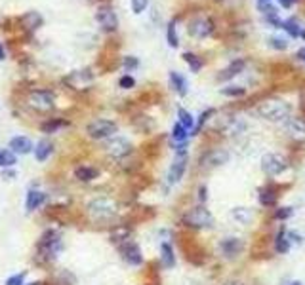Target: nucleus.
<instances>
[{
	"mask_svg": "<svg viewBox=\"0 0 305 285\" xmlns=\"http://www.w3.org/2000/svg\"><path fill=\"white\" fill-rule=\"evenodd\" d=\"M290 112H292V106L284 99L271 97V99H265L258 105V114L269 122H284L286 118H290Z\"/></svg>",
	"mask_w": 305,
	"mask_h": 285,
	"instance_id": "1",
	"label": "nucleus"
},
{
	"mask_svg": "<svg viewBox=\"0 0 305 285\" xmlns=\"http://www.w3.org/2000/svg\"><path fill=\"white\" fill-rule=\"evenodd\" d=\"M86 209L92 219H96V221H109V219H113L119 213V205H117V201L113 200V198L98 196V198L90 200Z\"/></svg>",
	"mask_w": 305,
	"mask_h": 285,
	"instance_id": "2",
	"label": "nucleus"
},
{
	"mask_svg": "<svg viewBox=\"0 0 305 285\" xmlns=\"http://www.w3.org/2000/svg\"><path fill=\"white\" fill-rule=\"evenodd\" d=\"M212 222H214V217H212V213L208 211L202 203L191 207V209L183 215V224L189 226V228H196V230H198V228H210Z\"/></svg>",
	"mask_w": 305,
	"mask_h": 285,
	"instance_id": "3",
	"label": "nucleus"
},
{
	"mask_svg": "<svg viewBox=\"0 0 305 285\" xmlns=\"http://www.w3.org/2000/svg\"><path fill=\"white\" fill-rule=\"evenodd\" d=\"M262 169L267 177H279L288 169V160L281 152H267L262 158Z\"/></svg>",
	"mask_w": 305,
	"mask_h": 285,
	"instance_id": "4",
	"label": "nucleus"
},
{
	"mask_svg": "<svg viewBox=\"0 0 305 285\" xmlns=\"http://www.w3.org/2000/svg\"><path fill=\"white\" fill-rule=\"evenodd\" d=\"M187 169V147L183 145H177V152H175V158L172 162V166L168 169V185H175L183 179V173Z\"/></svg>",
	"mask_w": 305,
	"mask_h": 285,
	"instance_id": "5",
	"label": "nucleus"
},
{
	"mask_svg": "<svg viewBox=\"0 0 305 285\" xmlns=\"http://www.w3.org/2000/svg\"><path fill=\"white\" fill-rule=\"evenodd\" d=\"M61 249H63V242H61L59 234L55 232L46 234L38 243V253L42 255L46 261H54L55 257L61 253Z\"/></svg>",
	"mask_w": 305,
	"mask_h": 285,
	"instance_id": "6",
	"label": "nucleus"
},
{
	"mask_svg": "<svg viewBox=\"0 0 305 285\" xmlns=\"http://www.w3.org/2000/svg\"><path fill=\"white\" fill-rule=\"evenodd\" d=\"M27 103L31 108L38 110V112H48L55 106V97L52 92H46V90H34L27 97Z\"/></svg>",
	"mask_w": 305,
	"mask_h": 285,
	"instance_id": "7",
	"label": "nucleus"
},
{
	"mask_svg": "<svg viewBox=\"0 0 305 285\" xmlns=\"http://www.w3.org/2000/svg\"><path fill=\"white\" fill-rule=\"evenodd\" d=\"M218 249L221 257L225 259H237L242 251H244V240L237 238V236H227V238H221L218 243Z\"/></svg>",
	"mask_w": 305,
	"mask_h": 285,
	"instance_id": "8",
	"label": "nucleus"
},
{
	"mask_svg": "<svg viewBox=\"0 0 305 285\" xmlns=\"http://www.w3.org/2000/svg\"><path fill=\"white\" fill-rule=\"evenodd\" d=\"M117 129L119 126L115 124V122H111V120H94V122H90L86 127L88 135L92 139H105V137H111L113 133H117Z\"/></svg>",
	"mask_w": 305,
	"mask_h": 285,
	"instance_id": "9",
	"label": "nucleus"
},
{
	"mask_svg": "<svg viewBox=\"0 0 305 285\" xmlns=\"http://www.w3.org/2000/svg\"><path fill=\"white\" fill-rule=\"evenodd\" d=\"M283 131L292 141H305V120L302 118H286L283 122Z\"/></svg>",
	"mask_w": 305,
	"mask_h": 285,
	"instance_id": "10",
	"label": "nucleus"
},
{
	"mask_svg": "<svg viewBox=\"0 0 305 285\" xmlns=\"http://www.w3.org/2000/svg\"><path fill=\"white\" fill-rule=\"evenodd\" d=\"M214 32V21L210 17H195L189 23V34L195 38H206Z\"/></svg>",
	"mask_w": 305,
	"mask_h": 285,
	"instance_id": "11",
	"label": "nucleus"
},
{
	"mask_svg": "<svg viewBox=\"0 0 305 285\" xmlns=\"http://www.w3.org/2000/svg\"><path fill=\"white\" fill-rule=\"evenodd\" d=\"M227 162H229V152L227 150H223V148H214V150L206 152L204 158L200 160L202 168H206V169L219 168V166H223V164H227Z\"/></svg>",
	"mask_w": 305,
	"mask_h": 285,
	"instance_id": "12",
	"label": "nucleus"
},
{
	"mask_svg": "<svg viewBox=\"0 0 305 285\" xmlns=\"http://www.w3.org/2000/svg\"><path fill=\"white\" fill-rule=\"evenodd\" d=\"M96 19H98V23L105 31H115L119 27V17H117V13L109 6H101L98 13H96Z\"/></svg>",
	"mask_w": 305,
	"mask_h": 285,
	"instance_id": "13",
	"label": "nucleus"
},
{
	"mask_svg": "<svg viewBox=\"0 0 305 285\" xmlns=\"http://www.w3.org/2000/svg\"><path fill=\"white\" fill-rule=\"evenodd\" d=\"M120 251H122V259H124L128 264H132V266H140V264L143 263L142 249L138 247V243H134V242H130V240H128V242L122 243Z\"/></svg>",
	"mask_w": 305,
	"mask_h": 285,
	"instance_id": "14",
	"label": "nucleus"
},
{
	"mask_svg": "<svg viewBox=\"0 0 305 285\" xmlns=\"http://www.w3.org/2000/svg\"><path fill=\"white\" fill-rule=\"evenodd\" d=\"M105 148H107V152H109L113 158H124V156H128L132 152L130 141H126V139H122V137L111 139Z\"/></svg>",
	"mask_w": 305,
	"mask_h": 285,
	"instance_id": "15",
	"label": "nucleus"
},
{
	"mask_svg": "<svg viewBox=\"0 0 305 285\" xmlns=\"http://www.w3.org/2000/svg\"><path fill=\"white\" fill-rule=\"evenodd\" d=\"M258 200L263 207H275L277 201H279V190L273 185H265L263 189H260V194H258Z\"/></svg>",
	"mask_w": 305,
	"mask_h": 285,
	"instance_id": "16",
	"label": "nucleus"
},
{
	"mask_svg": "<svg viewBox=\"0 0 305 285\" xmlns=\"http://www.w3.org/2000/svg\"><path fill=\"white\" fill-rule=\"evenodd\" d=\"M231 219L237 222V224L248 226L254 221V211H252L250 207H233L231 209Z\"/></svg>",
	"mask_w": 305,
	"mask_h": 285,
	"instance_id": "17",
	"label": "nucleus"
},
{
	"mask_svg": "<svg viewBox=\"0 0 305 285\" xmlns=\"http://www.w3.org/2000/svg\"><path fill=\"white\" fill-rule=\"evenodd\" d=\"M10 148L13 154H27V152H31L33 143L27 137H13L10 141Z\"/></svg>",
	"mask_w": 305,
	"mask_h": 285,
	"instance_id": "18",
	"label": "nucleus"
},
{
	"mask_svg": "<svg viewBox=\"0 0 305 285\" xmlns=\"http://www.w3.org/2000/svg\"><path fill=\"white\" fill-rule=\"evenodd\" d=\"M275 251L281 255L290 251V238H288V232L284 228H281L279 234H277V238H275Z\"/></svg>",
	"mask_w": 305,
	"mask_h": 285,
	"instance_id": "19",
	"label": "nucleus"
},
{
	"mask_svg": "<svg viewBox=\"0 0 305 285\" xmlns=\"http://www.w3.org/2000/svg\"><path fill=\"white\" fill-rule=\"evenodd\" d=\"M160 261H162V266L164 268H172L175 264V255H174V249L172 245L168 242H164L160 245Z\"/></svg>",
	"mask_w": 305,
	"mask_h": 285,
	"instance_id": "20",
	"label": "nucleus"
},
{
	"mask_svg": "<svg viewBox=\"0 0 305 285\" xmlns=\"http://www.w3.org/2000/svg\"><path fill=\"white\" fill-rule=\"evenodd\" d=\"M242 69H244V59H235V61L229 65L225 71H221V74H219L218 78L219 80H231V78L237 76Z\"/></svg>",
	"mask_w": 305,
	"mask_h": 285,
	"instance_id": "21",
	"label": "nucleus"
},
{
	"mask_svg": "<svg viewBox=\"0 0 305 285\" xmlns=\"http://www.w3.org/2000/svg\"><path fill=\"white\" fill-rule=\"evenodd\" d=\"M21 23L25 29L34 31V29H38V27L42 25V17H40V13H36V11H29V13H25L21 17Z\"/></svg>",
	"mask_w": 305,
	"mask_h": 285,
	"instance_id": "22",
	"label": "nucleus"
},
{
	"mask_svg": "<svg viewBox=\"0 0 305 285\" xmlns=\"http://www.w3.org/2000/svg\"><path fill=\"white\" fill-rule=\"evenodd\" d=\"M44 200H46V194L38 192V190H31V192L27 194V209H29V211L38 209V207L44 203Z\"/></svg>",
	"mask_w": 305,
	"mask_h": 285,
	"instance_id": "23",
	"label": "nucleus"
},
{
	"mask_svg": "<svg viewBox=\"0 0 305 285\" xmlns=\"http://www.w3.org/2000/svg\"><path fill=\"white\" fill-rule=\"evenodd\" d=\"M170 84H172V88H174L179 95L187 94V80L179 73H175V71L170 73Z\"/></svg>",
	"mask_w": 305,
	"mask_h": 285,
	"instance_id": "24",
	"label": "nucleus"
},
{
	"mask_svg": "<svg viewBox=\"0 0 305 285\" xmlns=\"http://www.w3.org/2000/svg\"><path fill=\"white\" fill-rule=\"evenodd\" d=\"M52 154V143L50 141H40L36 147H34V158L38 160V162H44V160H48V156Z\"/></svg>",
	"mask_w": 305,
	"mask_h": 285,
	"instance_id": "25",
	"label": "nucleus"
},
{
	"mask_svg": "<svg viewBox=\"0 0 305 285\" xmlns=\"http://www.w3.org/2000/svg\"><path fill=\"white\" fill-rule=\"evenodd\" d=\"M177 118H179V124L185 127L187 131L195 129V118L191 112H187L185 108H177Z\"/></svg>",
	"mask_w": 305,
	"mask_h": 285,
	"instance_id": "26",
	"label": "nucleus"
},
{
	"mask_svg": "<svg viewBox=\"0 0 305 285\" xmlns=\"http://www.w3.org/2000/svg\"><path fill=\"white\" fill-rule=\"evenodd\" d=\"M281 29H284V31L292 36V38L302 36V27L298 25V21H296V19H286V21H283V23H281Z\"/></svg>",
	"mask_w": 305,
	"mask_h": 285,
	"instance_id": "27",
	"label": "nucleus"
},
{
	"mask_svg": "<svg viewBox=\"0 0 305 285\" xmlns=\"http://www.w3.org/2000/svg\"><path fill=\"white\" fill-rule=\"evenodd\" d=\"M183 59H185L187 63H189V67H191V71L193 73H198L200 69H202V59L198 57V55H195V53H191V52H185L183 53Z\"/></svg>",
	"mask_w": 305,
	"mask_h": 285,
	"instance_id": "28",
	"label": "nucleus"
},
{
	"mask_svg": "<svg viewBox=\"0 0 305 285\" xmlns=\"http://www.w3.org/2000/svg\"><path fill=\"white\" fill-rule=\"evenodd\" d=\"M75 175H76V179H78V181H84V183H88V181L96 179L98 171H96L94 168H78Z\"/></svg>",
	"mask_w": 305,
	"mask_h": 285,
	"instance_id": "29",
	"label": "nucleus"
},
{
	"mask_svg": "<svg viewBox=\"0 0 305 285\" xmlns=\"http://www.w3.org/2000/svg\"><path fill=\"white\" fill-rule=\"evenodd\" d=\"M187 135H189V133H187V129L181 126L179 122H177V124L174 126V129H172V139H174V141H177V145H183V143L187 141Z\"/></svg>",
	"mask_w": 305,
	"mask_h": 285,
	"instance_id": "30",
	"label": "nucleus"
},
{
	"mask_svg": "<svg viewBox=\"0 0 305 285\" xmlns=\"http://www.w3.org/2000/svg\"><path fill=\"white\" fill-rule=\"evenodd\" d=\"M15 164V154L11 150H0V168H10Z\"/></svg>",
	"mask_w": 305,
	"mask_h": 285,
	"instance_id": "31",
	"label": "nucleus"
},
{
	"mask_svg": "<svg viewBox=\"0 0 305 285\" xmlns=\"http://www.w3.org/2000/svg\"><path fill=\"white\" fill-rule=\"evenodd\" d=\"M221 94L227 95V97H242L246 94V90L240 86H227V88H221Z\"/></svg>",
	"mask_w": 305,
	"mask_h": 285,
	"instance_id": "32",
	"label": "nucleus"
},
{
	"mask_svg": "<svg viewBox=\"0 0 305 285\" xmlns=\"http://www.w3.org/2000/svg\"><path fill=\"white\" fill-rule=\"evenodd\" d=\"M292 213H294V209H292L290 205H286V207H277L273 217H275L277 221H286V219H290V217H292Z\"/></svg>",
	"mask_w": 305,
	"mask_h": 285,
	"instance_id": "33",
	"label": "nucleus"
},
{
	"mask_svg": "<svg viewBox=\"0 0 305 285\" xmlns=\"http://www.w3.org/2000/svg\"><path fill=\"white\" fill-rule=\"evenodd\" d=\"M168 44L172 46V48H177L179 46V40H177V32H175V21H170L168 25Z\"/></svg>",
	"mask_w": 305,
	"mask_h": 285,
	"instance_id": "34",
	"label": "nucleus"
},
{
	"mask_svg": "<svg viewBox=\"0 0 305 285\" xmlns=\"http://www.w3.org/2000/svg\"><path fill=\"white\" fill-rule=\"evenodd\" d=\"M65 126V122H61V120H54V122H46L42 126V131H46V133H54V131H57L59 127Z\"/></svg>",
	"mask_w": 305,
	"mask_h": 285,
	"instance_id": "35",
	"label": "nucleus"
},
{
	"mask_svg": "<svg viewBox=\"0 0 305 285\" xmlns=\"http://www.w3.org/2000/svg\"><path fill=\"white\" fill-rule=\"evenodd\" d=\"M212 114H214V108H210V110H204V112L200 114V118H198V122H196V126H195V133L202 129V126L206 124V120H210V116H212Z\"/></svg>",
	"mask_w": 305,
	"mask_h": 285,
	"instance_id": "36",
	"label": "nucleus"
},
{
	"mask_svg": "<svg viewBox=\"0 0 305 285\" xmlns=\"http://www.w3.org/2000/svg\"><path fill=\"white\" fill-rule=\"evenodd\" d=\"M147 4H149V0H132V10H134V13H142L147 8Z\"/></svg>",
	"mask_w": 305,
	"mask_h": 285,
	"instance_id": "37",
	"label": "nucleus"
},
{
	"mask_svg": "<svg viewBox=\"0 0 305 285\" xmlns=\"http://www.w3.org/2000/svg\"><path fill=\"white\" fill-rule=\"evenodd\" d=\"M119 86L120 88H124V90H130V88L136 86V80L132 78L130 74H126V76H122V78L119 80Z\"/></svg>",
	"mask_w": 305,
	"mask_h": 285,
	"instance_id": "38",
	"label": "nucleus"
},
{
	"mask_svg": "<svg viewBox=\"0 0 305 285\" xmlns=\"http://www.w3.org/2000/svg\"><path fill=\"white\" fill-rule=\"evenodd\" d=\"M138 59L136 57H132V55H128V57H124V69H126V73H130V71H134L136 67H138Z\"/></svg>",
	"mask_w": 305,
	"mask_h": 285,
	"instance_id": "39",
	"label": "nucleus"
},
{
	"mask_svg": "<svg viewBox=\"0 0 305 285\" xmlns=\"http://www.w3.org/2000/svg\"><path fill=\"white\" fill-rule=\"evenodd\" d=\"M23 280H25V272L8 278V280H6V285H23Z\"/></svg>",
	"mask_w": 305,
	"mask_h": 285,
	"instance_id": "40",
	"label": "nucleus"
},
{
	"mask_svg": "<svg viewBox=\"0 0 305 285\" xmlns=\"http://www.w3.org/2000/svg\"><path fill=\"white\" fill-rule=\"evenodd\" d=\"M269 42H271V46H273V48H277V50H286V46H288L283 38H271Z\"/></svg>",
	"mask_w": 305,
	"mask_h": 285,
	"instance_id": "41",
	"label": "nucleus"
},
{
	"mask_svg": "<svg viewBox=\"0 0 305 285\" xmlns=\"http://www.w3.org/2000/svg\"><path fill=\"white\" fill-rule=\"evenodd\" d=\"M206 192H208L206 187H200V189H198V200H200V203H204V201H206V198H208Z\"/></svg>",
	"mask_w": 305,
	"mask_h": 285,
	"instance_id": "42",
	"label": "nucleus"
},
{
	"mask_svg": "<svg viewBox=\"0 0 305 285\" xmlns=\"http://www.w3.org/2000/svg\"><path fill=\"white\" fill-rule=\"evenodd\" d=\"M223 285H246L242 280H237V278H231L227 282H223Z\"/></svg>",
	"mask_w": 305,
	"mask_h": 285,
	"instance_id": "43",
	"label": "nucleus"
},
{
	"mask_svg": "<svg viewBox=\"0 0 305 285\" xmlns=\"http://www.w3.org/2000/svg\"><path fill=\"white\" fill-rule=\"evenodd\" d=\"M296 57H298V59H302V61H305V48H300V50H298V53H296Z\"/></svg>",
	"mask_w": 305,
	"mask_h": 285,
	"instance_id": "44",
	"label": "nucleus"
},
{
	"mask_svg": "<svg viewBox=\"0 0 305 285\" xmlns=\"http://www.w3.org/2000/svg\"><path fill=\"white\" fill-rule=\"evenodd\" d=\"M279 2H281V6H284V8H290L296 0H279Z\"/></svg>",
	"mask_w": 305,
	"mask_h": 285,
	"instance_id": "45",
	"label": "nucleus"
},
{
	"mask_svg": "<svg viewBox=\"0 0 305 285\" xmlns=\"http://www.w3.org/2000/svg\"><path fill=\"white\" fill-rule=\"evenodd\" d=\"M2 177H13V171H6V173H2Z\"/></svg>",
	"mask_w": 305,
	"mask_h": 285,
	"instance_id": "46",
	"label": "nucleus"
},
{
	"mask_svg": "<svg viewBox=\"0 0 305 285\" xmlns=\"http://www.w3.org/2000/svg\"><path fill=\"white\" fill-rule=\"evenodd\" d=\"M0 59H4V50H2V46H0Z\"/></svg>",
	"mask_w": 305,
	"mask_h": 285,
	"instance_id": "47",
	"label": "nucleus"
},
{
	"mask_svg": "<svg viewBox=\"0 0 305 285\" xmlns=\"http://www.w3.org/2000/svg\"><path fill=\"white\" fill-rule=\"evenodd\" d=\"M290 285H302V284H300V282H294V284H290Z\"/></svg>",
	"mask_w": 305,
	"mask_h": 285,
	"instance_id": "48",
	"label": "nucleus"
},
{
	"mask_svg": "<svg viewBox=\"0 0 305 285\" xmlns=\"http://www.w3.org/2000/svg\"><path fill=\"white\" fill-rule=\"evenodd\" d=\"M31 285H38V284H31Z\"/></svg>",
	"mask_w": 305,
	"mask_h": 285,
	"instance_id": "49",
	"label": "nucleus"
}]
</instances>
